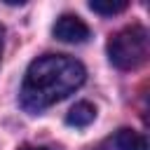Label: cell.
Returning <instances> with one entry per match:
<instances>
[{"instance_id": "obj_1", "label": "cell", "mask_w": 150, "mask_h": 150, "mask_svg": "<svg viewBox=\"0 0 150 150\" xmlns=\"http://www.w3.org/2000/svg\"><path fill=\"white\" fill-rule=\"evenodd\" d=\"M87 77L84 66L66 54H45L38 56L23 77L21 84V105L28 112H42L45 108L63 101L73 94Z\"/></svg>"}, {"instance_id": "obj_2", "label": "cell", "mask_w": 150, "mask_h": 150, "mask_svg": "<svg viewBox=\"0 0 150 150\" xmlns=\"http://www.w3.org/2000/svg\"><path fill=\"white\" fill-rule=\"evenodd\" d=\"M148 30L138 23L122 28L108 40V56L110 63L120 70H134L148 59Z\"/></svg>"}, {"instance_id": "obj_3", "label": "cell", "mask_w": 150, "mask_h": 150, "mask_svg": "<svg viewBox=\"0 0 150 150\" xmlns=\"http://www.w3.org/2000/svg\"><path fill=\"white\" fill-rule=\"evenodd\" d=\"M52 33H54V38L61 40V42L80 45V42H84V40L89 38V26H87L80 16H75V14H63V16H59V21L54 23Z\"/></svg>"}, {"instance_id": "obj_4", "label": "cell", "mask_w": 150, "mask_h": 150, "mask_svg": "<svg viewBox=\"0 0 150 150\" xmlns=\"http://www.w3.org/2000/svg\"><path fill=\"white\" fill-rule=\"evenodd\" d=\"M96 117V108L89 103V101H80L70 108V112L66 115V122L70 127H89Z\"/></svg>"}, {"instance_id": "obj_5", "label": "cell", "mask_w": 150, "mask_h": 150, "mask_svg": "<svg viewBox=\"0 0 150 150\" xmlns=\"http://www.w3.org/2000/svg\"><path fill=\"white\" fill-rule=\"evenodd\" d=\"M115 148L117 150H148V141L143 134L134 129H120L115 134Z\"/></svg>"}, {"instance_id": "obj_6", "label": "cell", "mask_w": 150, "mask_h": 150, "mask_svg": "<svg viewBox=\"0 0 150 150\" xmlns=\"http://www.w3.org/2000/svg\"><path fill=\"white\" fill-rule=\"evenodd\" d=\"M89 9L105 14V16H112V14H120V12L127 9V0H91Z\"/></svg>"}, {"instance_id": "obj_7", "label": "cell", "mask_w": 150, "mask_h": 150, "mask_svg": "<svg viewBox=\"0 0 150 150\" xmlns=\"http://www.w3.org/2000/svg\"><path fill=\"white\" fill-rule=\"evenodd\" d=\"M2 49H5V26L0 23V61H2Z\"/></svg>"}, {"instance_id": "obj_8", "label": "cell", "mask_w": 150, "mask_h": 150, "mask_svg": "<svg viewBox=\"0 0 150 150\" xmlns=\"http://www.w3.org/2000/svg\"><path fill=\"white\" fill-rule=\"evenodd\" d=\"M21 150H49V148H33V145H26V148H21Z\"/></svg>"}]
</instances>
